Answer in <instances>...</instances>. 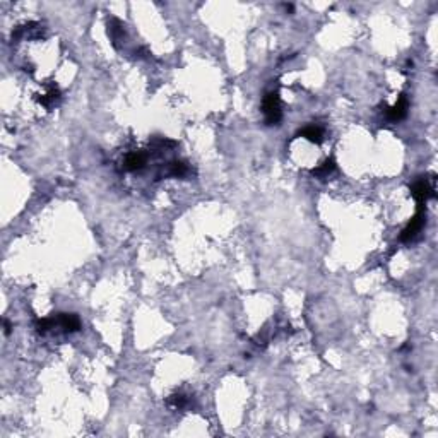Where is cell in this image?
<instances>
[{"mask_svg":"<svg viewBox=\"0 0 438 438\" xmlns=\"http://www.w3.org/2000/svg\"><path fill=\"white\" fill-rule=\"evenodd\" d=\"M55 318H42V320H38L36 322V330L39 334H47L50 329H53L55 327Z\"/></svg>","mask_w":438,"mask_h":438,"instance_id":"obj_13","label":"cell"},{"mask_svg":"<svg viewBox=\"0 0 438 438\" xmlns=\"http://www.w3.org/2000/svg\"><path fill=\"white\" fill-rule=\"evenodd\" d=\"M146 165V154L144 152H132L125 157L124 168L127 171H139Z\"/></svg>","mask_w":438,"mask_h":438,"instance_id":"obj_7","label":"cell"},{"mask_svg":"<svg viewBox=\"0 0 438 438\" xmlns=\"http://www.w3.org/2000/svg\"><path fill=\"white\" fill-rule=\"evenodd\" d=\"M334 168H335L334 160H325L320 166L313 168V170H312V175L317 176V178H325V176H329L330 173L334 171Z\"/></svg>","mask_w":438,"mask_h":438,"instance_id":"obj_10","label":"cell"},{"mask_svg":"<svg viewBox=\"0 0 438 438\" xmlns=\"http://www.w3.org/2000/svg\"><path fill=\"white\" fill-rule=\"evenodd\" d=\"M108 34L113 42L115 47H118V43L124 39V28H122V23L118 19H111L110 24H108Z\"/></svg>","mask_w":438,"mask_h":438,"instance_id":"obj_8","label":"cell"},{"mask_svg":"<svg viewBox=\"0 0 438 438\" xmlns=\"http://www.w3.org/2000/svg\"><path fill=\"white\" fill-rule=\"evenodd\" d=\"M4 329H6V334L11 332V324H9L7 320H6V322H4Z\"/></svg>","mask_w":438,"mask_h":438,"instance_id":"obj_14","label":"cell"},{"mask_svg":"<svg viewBox=\"0 0 438 438\" xmlns=\"http://www.w3.org/2000/svg\"><path fill=\"white\" fill-rule=\"evenodd\" d=\"M425 223H426V214H425V211H423V206H420V211L416 212V216L412 217L411 221H409V225H407L404 230H402V233H401V242H411V240H414V238L417 236V233L423 230Z\"/></svg>","mask_w":438,"mask_h":438,"instance_id":"obj_3","label":"cell"},{"mask_svg":"<svg viewBox=\"0 0 438 438\" xmlns=\"http://www.w3.org/2000/svg\"><path fill=\"white\" fill-rule=\"evenodd\" d=\"M296 135L305 137L307 141L315 142V144H320V142L324 141V129L318 125H308V127H305V129L300 130Z\"/></svg>","mask_w":438,"mask_h":438,"instance_id":"obj_6","label":"cell"},{"mask_svg":"<svg viewBox=\"0 0 438 438\" xmlns=\"http://www.w3.org/2000/svg\"><path fill=\"white\" fill-rule=\"evenodd\" d=\"M187 395L185 394H171L168 397V406L173 407V409H182V407L187 406Z\"/></svg>","mask_w":438,"mask_h":438,"instance_id":"obj_12","label":"cell"},{"mask_svg":"<svg viewBox=\"0 0 438 438\" xmlns=\"http://www.w3.org/2000/svg\"><path fill=\"white\" fill-rule=\"evenodd\" d=\"M55 324H57L60 329H64L65 332H77L81 329V320L77 315H74V313H60L58 317L55 318Z\"/></svg>","mask_w":438,"mask_h":438,"instance_id":"obj_5","label":"cell"},{"mask_svg":"<svg viewBox=\"0 0 438 438\" xmlns=\"http://www.w3.org/2000/svg\"><path fill=\"white\" fill-rule=\"evenodd\" d=\"M407 108H409V99H407L406 94H401L397 103L394 106H390V108H387L385 115L390 122H401L402 118H406Z\"/></svg>","mask_w":438,"mask_h":438,"instance_id":"obj_4","label":"cell"},{"mask_svg":"<svg viewBox=\"0 0 438 438\" xmlns=\"http://www.w3.org/2000/svg\"><path fill=\"white\" fill-rule=\"evenodd\" d=\"M187 173H188V166L183 161H173V163L168 165L166 175L175 176V178H182V176H185Z\"/></svg>","mask_w":438,"mask_h":438,"instance_id":"obj_9","label":"cell"},{"mask_svg":"<svg viewBox=\"0 0 438 438\" xmlns=\"http://www.w3.org/2000/svg\"><path fill=\"white\" fill-rule=\"evenodd\" d=\"M262 110H264V116H266V124L267 125H277L281 122V105H279V96L277 93H267L264 96L262 101Z\"/></svg>","mask_w":438,"mask_h":438,"instance_id":"obj_1","label":"cell"},{"mask_svg":"<svg viewBox=\"0 0 438 438\" xmlns=\"http://www.w3.org/2000/svg\"><path fill=\"white\" fill-rule=\"evenodd\" d=\"M411 193L420 206H425L426 201L435 197V176L420 178V180L411 187Z\"/></svg>","mask_w":438,"mask_h":438,"instance_id":"obj_2","label":"cell"},{"mask_svg":"<svg viewBox=\"0 0 438 438\" xmlns=\"http://www.w3.org/2000/svg\"><path fill=\"white\" fill-rule=\"evenodd\" d=\"M58 99H60V91L57 88H50L47 91V94H43L42 98H39V103L50 108V106H53Z\"/></svg>","mask_w":438,"mask_h":438,"instance_id":"obj_11","label":"cell"}]
</instances>
